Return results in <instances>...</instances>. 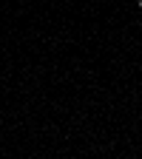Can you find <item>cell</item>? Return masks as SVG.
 <instances>
[{"label":"cell","instance_id":"cell-1","mask_svg":"<svg viewBox=\"0 0 142 159\" xmlns=\"http://www.w3.org/2000/svg\"><path fill=\"white\" fill-rule=\"evenodd\" d=\"M136 6H139V9H142V0H136Z\"/></svg>","mask_w":142,"mask_h":159}]
</instances>
